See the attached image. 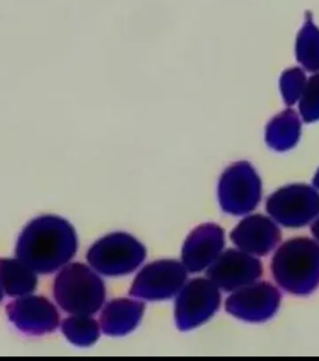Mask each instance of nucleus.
Instances as JSON below:
<instances>
[{"label": "nucleus", "mask_w": 319, "mask_h": 361, "mask_svg": "<svg viewBox=\"0 0 319 361\" xmlns=\"http://www.w3.org/2000/svg\"><path fill=\"white\" fill-rule=\"evenodd\" d=\"M315 183L319 188V175L318 176L317 178H315Z\"/></svg>", "instance_id": "20e7f679"}, {"label": "nucleus", "mask_w": 319, "mask_h": 361, "mask_svg": "<svg viewBox=\"0 0 319 361\" xmlns=\"http://www.w3.org/2000/svg\"><path fill=\"white\" fill-rule=\"evenodd\" d=\"M312 232L314 233L315 238H318L319 241V219L318 221L315 222V224L313 225Z\"/></svg>", "instance_id": "7ed1b4c3"}, {"label": "nucleus", "mask_w": 319, "mask_h": 361, "mask_svg": "<svg viewBox=\"0 0 319 361\" xmlns=\"http://www.w3.org/2000/svg\"><path fill=\"white\" fill-rule=\"evenodd\" d=\"M267 207L284 226H303L318 216L319 195L310 187H288L275 193Z\"/></svg>", "instance_id": "f03ea898"}, {"label": "nucleus", "mask_w": 319, "mask_h": 361, "mask_svg": "<svg viewBox=\"0 0 319 361\" xmlns=\"http://www.w3.org/2000/svg\"><path fill=\"white\" fill-rule=\"evenodd\" d=\"M272 268L284 290L296 295L311 293L319 285V245L308 238L287 241L275 253Z\"/></svg>", "instance_id": "f257e3e1"}]
</instances>
